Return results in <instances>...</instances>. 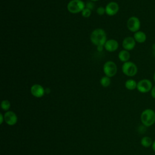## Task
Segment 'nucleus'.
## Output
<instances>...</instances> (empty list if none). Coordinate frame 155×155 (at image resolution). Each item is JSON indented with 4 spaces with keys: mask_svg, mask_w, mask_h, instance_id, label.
Here are the masks:
<instances>
[{
    "mask_svg": "<svg viewBox=\"0 0 155 155\" xmlns=\"http://www.w3.org/2000/svg\"><path fill=\"white\" fill-rule=\"evenodd\" d=\"M136 41L133 37L127 36L122 41V47L127 51L132 50L136 46Z\"/></svg>",
    "mask_w": 155,
    "mask_h": 155,
    "instance_id": "11",
    "label": "nucleus"
},
{
    "mask_svg": "<svg viewBox=\"0 0 155 155\" xmlns=\"http://www.w3.org/2000/svg\"><path fill=\"white\" fill-rule=\"evenodd\" d=\"M5 122L10 126L14 125L17 123L18 117L16 114L12 111H7L4 114Z\"/></svg>",
    "mask_w": 155,
    "mask_h": 155,
    "instance_id": "8",
    "label": "nucleus"
},
{
    "mask_svg": "<svg viewBox=\"0 0 155 155\" xmlns=\"http://www.w3.org/2000/svg\"><path fill=\"white\" fill-rule=\"evenodd\" d=\"M101 85L104 87H108L111 84V80L110 78L107 76L102 77L100 80Z\"/></svg>",
    "mask_w": 155,
    "mask_h": 155,
    "instance_id": "17",
    "label": "nucleus"
},
{
    "mask_svg": "<svg viewBox=\"0 0 155 155\" xmlns=\"http://www.w3.org/2000/svg\"><path fill=\"white\" fill-rule=\"evenodd\" d=\"M96 12L99 15H103L105 13V8L103 7H99L96 10Z\"/></svg>",
    "mask_w": 155,
    "mask_h": 155,
    "instance_id": "20",
    "label": "nucleus"
},
{
    "mask_svg": "<svg viewBox=\"0 0 155 155\" xmlns=\"http://www.w3.org/2000/svg\"><path fill=\"white\" fill-rule=\"evenodd\" d=\"M86 6H87L86 8H88L91 10V9H93V8H94V4H93V3L92 2V1H91V2H88L87 3Z\"/></svg>",
    "mask_w": 155,
    "mask_h": 155,
    "instance_id": "21",
    "label": "nucleus"
},
{
    "mask_svg": "<svg viewBox=\"0 0 155 155\" xmlns=\"http://www.w3.org/2000/svg\"><path fill=\"white\" fill-rule=\"evenodd\" d=\"M118 58L120 61L126 62L128 61L130 58V53L126 50H122L119 51L118 54Z\"/></svg>",
    "mask_w": 155,
    "mask_h": 155,
    "instance_id": "14",
    "label": "nucleus"
},
{
    "mask_svg": "<svg viewBox=\"0 0 155 155\" xmlns=\"http://www.w3.org/2000/svg\"><path fill=\"white\" fill-rule=\"evenodd\" d=\"M151 93V96L153 98L155 99V85H154L151 89V90L150 91Z\"/></svg>",
    "mask_w": 155,
    "mask_h": 155,
    "instance_id": "22",
    "label": "nucleus"
},
{
    "mask_svg": "<svg viewBox=\"0 0 155 155\" xmlns=\"http://www.w3.org/2000/svg\"><path fill=\"white\" fill-rule=\"evenodd\" d=\"M85 8V4L82 0H71L67 4L68 11L73 14H76Z\"/></svg>",
    "mask_w": 155,
    "mask_h": 155,
    "instance_id": "3",
    "label": "nucleus"
},
{
    "mask_svg": "<svg viewBox=\"0 0 155 155\" xmlns=\"http://www.w3.org/2000/svg\"><path fill=\"white\" fill-rule=\"evenodd\" d=\"M4 121V116L2 113H1L0 114V124H2Z\"/></svg>",
    "mask_w": 155,
    "mask_h": 155,
    "instance_id": "23",
    "label": "nucleus"
},
{
    "mask_svg": "<svg viewBox=\"0 0 155 155\" xmlns=\"http://www.w3.org/2000/svg\"><path fill=\"white\" fill-rule=\"evenodd\" d=\"M151 147H152V149H153V150L155 152V140L153 141V144H152V146H151Z\"/></svg>",
    "mask_w": 155,
    "mask_h": 155,
    "instance_id": "24",
    "label": "nucleus"
},
{
    "mask_svg": "<svg viewBox=\"0 0 155 155\" xmlns=\"http://www.w3.org/2000/svg\"><path fill=\"white\" fill-rule=\"evenodd\" d=\"M30 92L34 97L38 98L42 97L45 93V89L39 84L33 85L30 88Z\"/></svg>",
    "mask_w": 155,
    "mask_h": 155,
    "instance_id": "10",
    "label": "nucleus"
},
{
    "mask_svg": "<svg viewBox=\"0 0 155 155\" xmlns=\"http://www.w3.org/2000/svg\"><path fill=\"white\" fill-rule=\"evenodd\" d=\"M127 27L130 31L135 33L140 28V21L137 17L131 16L127 20Z\"/></svg>",
    "mask_w": 155,
    "mask_h": 155,
    "instance_id": "7",
    "label": "nucleus"
},
{
    "mask_svg": "<svg viewBox=\"0 0 155 155\" xmlns=\"http://www.w3.org/2000/svg\"><path fill=\"white\" fill-rule=\"evenodd\" d=\"M153 80H154V82H155V71H154V75H153Z\"/></svg>",
    "mask_w": 155,
    "mask_h": 155,
    "instance_id": "25",
    "label": "nucleus"
},
{
    "mask_svg": "<svg viewBox=\"0 0 155 155\" xmlns=\"http://www.w3.org/2000/svg\"><path fill=\"white\" fill-rule=\"evenodd\" d=\"M91 42L97 47H103L107 41L105 31L102 28L94 30L90 36Z\"/></svg>",
    "mask_w": 155,
    "mask_h": 155,
    "instance_id": "1",
    "label": "nucleus"
},
{
    "mask_svg": "<svg viewBox=\"0 0 155 155\" xmlns=\"http://www.w3.org/2000/svg\"><path fill=\"white\" fill-rule=\"evenodd\" d=\"M91 1H99V0H90Z\"/></svg>",
    "mask_w": 155,
    "mask_h": 155,
    "instance_id": "26",
    "label": "nucleus"
},
{
    "mask_svg": "<svg viewBox=\"0 0 155 155\" xmlns=\"http://www.w3.org/2000/svg\"><path fill=\"white\" fill-rule=\"evenodd\" d=\"M82 16L84 18H88L90 16L91 14V10L88 8H85L82 11Z\"/></svg>",
    "mask_w": 155,
    "mask_h": 155,
    "instance_id": "19",
    "label": "nucleus"
},
{
    "mask_svg": "<svg viewBox=\"0 0 155 155\" xmlns=\"http://www.w3.org/2000/svg\"><path fill=\"white\" fill-rule=\"evenodd\" d=\"M1 108L4 111H8L10 107V102L8 100H3L1 104Z\"/></svg>",
    "mask_w": 155,
    "mask_h": 155,
    "instance_id": "18",
    "label": "nucleus"
},
{
    "mask_svg": "<svg viewBox=\"0 0 155 155\" xmlns=\"http://www.w3.org/2000/svg\"><path fill=\"white\" fill-rule=\"evenodd\" d=\"M151 81L148 79H143L140 80L137 84L136 89L142 93H146L150 91L153 88Z\"/></svg>",
    "mask_w": 155,
    "mask_h": 155,
    "instance_id": "6",
    "label": "nucleus"
},
{
    "mask_svg": "<svg viewBox=\"0 0 155 155\" xmlns=\"http://www.w3.org/2000/svg\"><path fill=\"white\" fill-rule=\"evenodd\" d=\"M153 142L151 138L148 136L143 137L140 140L141 145L145 148H148L150 147H151Z\"/></svg>",
    "mask_w": 155,
    "mask_h": 155,
    "instance_id": "16",
    "label": "nucleus"
},
{
    "mask_svg": "<svg viewBox=\"0 0 155 155\" xmlns=\"http://www.w3.org/2000/svg\"><path fill=\"white\" fill-rule=\"evenodd\" d=\"M133 38L136 42L139 44L144 43L147 40V35L142 31H137L134 33Z\"/></svg>",
    "mask_w": 155,
    "mask_h": 155,
    "instance_id": "13",
    "label": "nucleus"
},
{
    "mask_svg": "<svg viewBox=\"0 0 155 155\" xmlns=\"http://www.w3.org/2000/svg\"><path fill=\"white\" fill-rule=\"evenodd\" d=\"M137 82H136L135 80L130 79L125 82V87L128 90H133L137 88Z\"/></svg>",
    "mask_w": 155,
    "mask_h": 155,
    "instance_id": "15",
    "label": "nucleus"
},
{
    "mask_svg": "<svg viewBox=\"0 0 155 155\" xmlns=\"http://www.w3.org/2000/svg\"><path fill=\"white\" fill-rule=\"evenodd\" d=\"M122 71L124 74L129 77L134 76L138 71L137 65L133 62L127 61L122 66Z\"/></svg>",
    "mask_w": 155,
    "mask_h": 155,
    "instance_id": "4",
    "label": "nucleus"
},
{
    "mask_svg": "<svg viewBox=\"0 0 155 155\" xmlns=\"http://www.w3.org/2000/svg\"><path fill=\"white\" fill-rule=\"evenodd\" d=\"M140 120L147 127L152 126L155 123V111L150 108L144 110L140 114Z\"/></svg>",
    "mask_w": 155,
    "mask_h": 155,
    "instance_id": "2",
    "label": "nucleus"
},
{
    "mask_svg": "<svg viewBox=\"0 0 155 155\" xmlns=\"http://www.w3.org/2000/svg\"><path fill=\"white\" fill-rule=\"evenodd\" d=\"M103 70L105 76L109 78L113 77L117 71V65L111 61H107L103 66Z\"/></svg>",
    "mask_w": 155,
    "mask_h": 155,
    "instance_id": "5",
    "label": "nucleus"
},
{
    "mask_svg": "<svg viewBox=\"0 0 155 155\" xmlns=\"http://www.w3.org/2000/svg\"><path fill=\"white\" fill-rule=\"evenodd\" d=\"M105 13L108 16H114L115 15L119 10V5L117 2L112 1L108 3L105 7Z\"/></svg>",
    "mask_w": 155,
    "mask_h": 155,
    "instance_id": "9",
    "label": "nucleus"
},
{
    "mask_svg": "<svg viewBox=\"0 0 155 155\" xmlns=\"http://www.w3.org/2000/svg\"><path fill=\"white\" fill-rule=\"evenodd\" d=\"M105 49L109 52L115 51L119 47L118 42L115 39H109L104 44Z\"/></svg>",
    "mask_w": 155,
    "mask_h": 155,
    "instance_id": "12",
    "label": "nucleus"
}]
</instances>
